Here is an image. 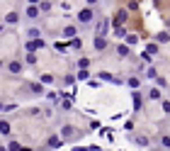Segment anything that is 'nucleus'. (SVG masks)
<instances>
[{
	"mask_svg": "<svg viewBox=\"0 0 170 151\" xmlns=\"http://www.w3.org/2000/svg\"><path fill=\"white\" fill-rule=\"evenodd\" d=\"M32 90H34V93H44V88L39 85V83H34V85H32Z\"/></svg>",
	"mask_w": 170,
	"mask_h": 151,
	"instance_id": "11",
	"label": "nucleus"
},
{
	"mask_svg": "<svg viewBox=\"0 0 170 151\" xmlns=\"http://www.w3.org/2000/svg\"><path fill=\"white\" fill-rule=\"evenodd\" d=\"M163 146H170V136H163Z\"/></svg>",
	"mask_w": 170,
	"mask_h": 151,
	"instance_id": "14",
	"label": "nucleus"
},
{
	"mask_svg": "<svg viewBox=\"0 0 170 151\" xmlns=\"http://www.w3.org/2000/svg\"><path fill=\"white\" fill-rule=\"evenodd\" d=\"M117 51H119V56H126V54H129V49H126L124 44H121V46H117Z\"/></svg>",
	"mask_w": 170,
	"mask_h": 151,
	"instance_id": "8",
	"label": "nucleus"
},
{
	"mask_svg": "<svg viewBox=\"0 0 170 151\" xmlns=\"http://www.w3.org/2000/svg\"><path fill=\"white\" fill-rule=\"evenodd\" d=\"M29 37L32 39H39V29H29Z\"/></svg>",
	"mask_w": 170,
	"mask_h": 151,
	"instance_id": "13",
	"label": "nucleus"
},
{
	"mask_svg": "<svg viewBox=\"0 0 170 151\" xmlns=\"http://www.w3.org/2000/svg\"><path fill=\"white\" fill-rule=\"evenodd\" d=\"M92 15H95V12H92L90 8H85V10H80L78 20H80V22H90V20H92Z\"/></svg>",
	"mask_w": 170,
	"mask_h": 151,
	"instance_id": "2",
	"label": "nucleus"
},
{
	"mask_svg": "<svg viewBox=\"0 0 170 151\" xmlns=\"http://www.w3.org/2000/svg\"><path fill=\"white\" fill-rule=\"evenodd\" d=\"M136 141H139V146H146V144H148L146 136H136Z\"/></svg>",
	"mask_w": 170,
	"mask_h": 151,
	"instance_id": "10",
	"label": "nucleus"
},
{
	"mask_svg": "<svg viewBox=\"0 0 170 151\" xmlns=\"http://www.w3.org/2000/svg\"><path fill=\"white\" fill-rule=\"evenodd\" d=\"M63 34H66V37H73V34H76V27H66Z\"/></svg>",
	"mask_w": 170,
	"mask_h": 151,
	"instance_id": "9",
	"label": "nucleus"
},
{
	"mask_svg": "<svg viewBox=\"0 0 170 151\" xmlns=\"http://www.w3.org/2000/svg\"><path fill=\"white\" fill-rule=\"evenodd\" d=\"M42 46H44V42H42V39H32V42H27V51H29V54H34L37 49H42Z\"/></svg>",
	"mask_w": 170,
	"mask_h": 151,
	"instance_id": "1",
	"label": "nucleus"
},
{
	"mask_svg": "<svg viewBox=\"0 0 170 151\" xmlns=\"http://www.w3.org/2000/svg\"><path fill=\"white\" fill-rule=\"evenodd\" d=\"M29 3H32V5H37V3H39V0H29Z\"/></svg>",
	"mask_w": 170,
	"mask_h": 151,
	"instance_id": "15",
	"label": "nucleus"
},
{
	"mask_svg": "<svg viewBox=\"0 0 170 151\" xmlns=\"http://www.w3.org/2000/svg\"><path fill=\"white\" fill-rule=\"evenodd\" d=\"M129 85H131V88H139V78H129Z\"/></svg>",
	"mask_w": 170,
	"mask_h": 151,
	"instance_id": "12",
	"label": "nucleus"
},
{
	"mask_svg": "<svg viewBox=\"0 0 170 151\" xmlns=\"http://www.w3.org/2000/svg\"><path fill=\"white\" fill-rule=\"evenodd\" d=\"M87 3H97V0H87Z\"/></svg>",
	"mask_w": 170,
	"mask_h": 151,
	"instance_id": "16",
	"label": "nucleus"
},
{
	"mask_svg": "<svg viewBox=\"0 0 170 151\" xmlns=\"http://www.w3.org/2000/svg\"><path fill=\"white\" fill-rule=\"evenodd\" d=\"M139 107H141V95L136 93V95H134V110H139Z\"/></svg>",
	"mask_w": 170,
	"mask_h": 151,
	"instance_id": "7",
	"label": "nucleus"
},
{
	"mask_svg": "<svg viewBox=\"0 0 170 151\" xmlns=\"http://www.w3.org/2000/svg\"><path fill=\"white\" fill-rule=\"evenodd\" d=\"M17 20H19V15H17V12H10V15H5V22H8V24L17 22Z\"/></svg>",
	"mask_w": 170,
	"mask_h": 151,
	"instance_id": "5",
	"label": "nucleus"
},
{
	"mask_svg": "<svg viewBox=\"0 0 170 151\" xmlns=\"http://www.w3.org/2000/svg\"><path fill=\"white\" fill-rule=\"evenodd\" d=\"M8 71L10 73H19V71H22V64H19V61H12V64L8 66Z\"/></svg>",
	"mask_w": 170,
	"mask_h": 151,
	"instance_id": "3",
	"label": "nucleus"
},
{
	"mask_svg": "<svg viewBox=\"0 0 170 151\" xmlns=\"http://www.w3.org/2000/svg\"><path fill=\"white\" fill-rule=\"evenodd\" d=\"M105 39H102V37H97V39H95V49H97V51H102V49H105Z\"/></svg>",
	"mask_w": 170,
	"mask_h": 151,
	"instance_id": "6",
	"label": "nucleus"
},
{
	"mask_svg": "<svg viewBox=\"0 0 170 151\" xmlns=\"http://www.w3.org/2000/svg\"><path fill=\"white\" fill-rule=\"evenodd\" d=\"M37 15H39V10H37V5H29V8H27V17H32V20H34V17H37Z\"/></svg>",
	"mask_w": 170,
	"mask_h": 151,
	"instance_id": "4",
	"label": "nucleus"
}]
</instances>
